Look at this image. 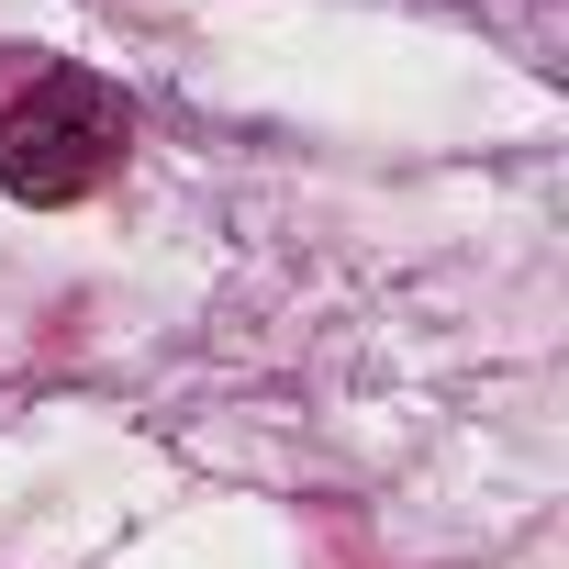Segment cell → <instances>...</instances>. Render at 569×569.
<instances>
[{
	"mask_svg": "<svg viewBox=\"0 0 569 569\" xmlns=\"http://www.w3.org/2000/svg\"><path fill=\"white\" fill-rule=\"evenodd\" d=\"M123 157V90L90 68H46L12 112H0V190L12 201H79Z\"/></svg>",
	"mask_w": 569,
	"mask_h": 569,
	"instance_id": "obj_1",
	"label": "cell"
}]
</instances>
